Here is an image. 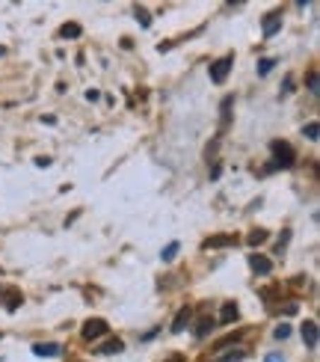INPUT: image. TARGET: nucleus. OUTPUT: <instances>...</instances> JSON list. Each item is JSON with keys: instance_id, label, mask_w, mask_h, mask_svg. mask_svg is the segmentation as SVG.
Here are the masks:
<instances>
[{"instance_id": "5701e85b", "label": "nucleus", "mask_w": 320, "mask_h": 362, "mask_svg": "<svg viewBox=\"0 0 320 362\" xmlns=\"http://www.w3.org/2000/svg\"><path fill=\"white\" fill-rule=\"evenodd\" d=\"M166 362H184V356H170V359H166Z\"/></svg>"}, {"instance_id": "dca6fc26", "label": "nucleus", "mask_w": 320, "mask_h": 362, "mask_svg": "<svg viewBox=\"0 0 320 362\" xmlns=\"http://www.w3.org/2000/svg\"><path fill=\"white\" fill-rule=\"evenodd\" d=\"M302 134H306L309 140H317V122H309L306 128H302Z\"/></svg>"}, {"instance_id": "9b49d317", "label": "nucleus", "mask_w": 320, "mask_h": 362, "mask_svg": "<svg viewBox=\"0 0 320 362\" xmlns=\"http://www.w3.org/2000/svg\"><path fill=\"white\" fill-rule=\"evenodd\" d=\"M59 36L63 39H78L81 36V24H66L63 30H59Z\"/></svg>"}, {"instance_id": "7ed1b4c3", "label": "nucleus", "mask_w": 320, "mask_h": 362, "mask_svg": "<svg viewBox=\"0 0 320 362\" xmlns=\"http://www.w3.org/2000/svg\"><path fill=\"white\" fill-rule=\"evenodd\" d=\"M104 333H107V321H98V318H95V321H86V324H83V339H86V341H93V339H98V336H104Z\"/></svg>"}, {"instance_id": "4be33fe9", "label": "nucleus", "mask_w": 320, "mask_h": 362, "mask_svg": "<svg viewBox=\"0 0 320 362\" xmlns=\"http://www.w3.org/2000/svg\"><path fill=\"white\" fill-rule=\"evenodd\" d=\"M267 362H282V356H279V354H270V356H267Z\"/></svg>"}, {"instance_id": "f8f14e48", "label": "nucleus", "mask_w": 320, "mask_h": 362, "mask_svg": "<svg viewBox=\"0 0 320 362\" xmlns=\"http://www.w3.org/2000/svg\"><path fill=\"white\" fill-rule=\"evenodd\" d=\"M178 250H181V247H178V244H175V240H172V244H170V247H166V250L160 252V259H163V262H172V259H175V255H178Z\"/></svg>"}, {"instance_id": "4468645a", "label": "nucleus", "mask_w": 320, "mask_h": 362, "mask_svg": "<svg viewBox=\"0 0 320 362\" xmlns=\"http://www.w3.org/2000/svg\"><path fill=\"white\" fill-rule=\"evenodd\" d=\"M273 66H276V59H261V63H258V74H270Z\"/></svg>"}, {"instance_id": "39448f33", "label": "nucleus", "mask_w": 320, "mask_h": 362, "mask_svg": "<svg viewBox=\"0 0 320 362\" xmlns=\"http://www.w3.org/2000/svg\"><path fill=\"white\" fill-rule=\"evenodd\" d=\"M302 341H306V348H317V324L314 321L302 324Z\"/></svg>"}, {"instance_id": "1a4fd4ad", "label": "nucleus", "mask_w": 320, "mask_h": 362, "mask_svg": "<svg viewBox=\"0 0 320 362\" xmlns=\"http://www.w3.org/2000/svg\"><path fill=\"white\" fill-rule=\"evenodd\" d=\"M33 354L36 356H59L63 348H59V344H33Z\"/></svg>"}, {"instance_id": "a211bd4d", "label": "nucleus", "mask_w": 320, "mask_h": 362, "mask_svg": "<svg viewBox=\"0 0 320 362\" xmlns=\"http://www.w3.org/2000/svg\"><path fill=\"white\" fill-rule=\"evenodd\" d=\"M288 336H291V327H288V324L276 327V339H279V341H282V339H288Z\"/></svg>"}, {"instance_id": "423d86ee", "label": "nucleus", "mask_w": 320, "mask_h": 362, "mask_svg": "<svg viewBox=\"0 0 320 362\" xmlns=\"http://www.w3.org/2000/svg\"><path fill=\"white\" fill-rule=\"evenodd\" d=\"M237 244V238L232 235H220V238H208L205 240V250H217V247H235Z\"/></svg>"}, {"instance_id": "f257e3e1", "label": "nucleus", "mask_w": 320, "mask_h": 362, "mask_svg": "<svg viewBox=\"0 0 320 362\" xmlns=\"http://www.w3.org/2000/svg\"><path fill=\"white\" fill-rule=\"evenodd\" d=\"M273 155H276V163H273L270 170H276V167H294V148H291V143H285V140H273Z\"/></svg>"}, {"instance_id": "f3484780", "label": "nucleus", "mask_w": 320, "mask_h": 362, "mask_svg": "<svg viewBox=\"0 0 320 362\" xmlns=\"http://www.w3.org/2000/svg\"><path fill=\"white\" fill-rule=\"evenodd\" d=\"M243 356H247L243 351H235V354H228V356H220V362H240Z\"/></svg>"}, {"instance_id": "0eeeda50", "label": "nucleus", "mask_w": 320, "mask_h": 362, "mask_svg": "<svg viewBox=\"0 0 320 362\" xmlns=\"http://www.w3.org/2000/svg\"><path fill=\"white\" fill-rule=\"evenodd\" d=\"M249 267L255 270V274H270L273 270L270 259H264V255H249Z\"/></svg>"}, {"instance_id": "6ab92c4d", "label": "nucleus", "mask_w": 320, "mask_h": 362, "mask_svg": "<svg viewBox=\"0 0 320 362\" xmlns=\"http://www.w3.org/2000/svg\"><path fill=\"white\" fill-rule=\"evenodd\" d=\"M264 238H267V232H252V235H249V244H261Z\"/></svg>"}, {"instance_id": "2eb2a0df", "label": "nucleus", "mask_w": 320, "mask_h": 362, "mask_svg": "<svg viewBox=\"0 0 320 362\" xmlns=\"http://www.w3.org/2000/svg\"><path fill=\"white\" fill-rule=\"evenodd\" d=\"M211 327H213V321H211V318H202V324L196 327V336H199V339L208 336V329H211Z\"/></svg>"}, {"instance_id": "aec40b11", "label": "nucleus", "mask_w": 320, "mask_h": 362, "mask_svg": "<svg viewBox=\"0 0 320 362\" xmlns=\"http://www.w3.org/2000/svg\"><path fill=\"white\" fill-rule=\"evenodd\" d=\"M136 21H140L143 27H148V24H151V18H148V15H146V9H140V12H136Z\"/></svg>"}, {"instance_id": "412c9836", "label": "nucleus", "mask_w": 320, "mask_h": 362, "mask_svg": "<svg viewBox=\"0 0 320 362\" xmlns=\"http://www.w3.org/2000/svg\"><path fill=\"white\" fill-rule=\"evenodd\" d=\"M309 89H312V93L317 95V74H312V78H309Z\"/></svg>"}, {"instance_id": "ddd939ff", "label": "nucleus", "mask_w": 320, "mask_h": 362, "mask_svg": "<svg viewBox=\"0 0 320 362\" xmlns=\"http://www.w3.org/2000/svg\"><path fill=\"white\" fill-rule=\"evenodd\" d=\"M122 348H125V344H122L119 339H113V341H107V344H104V348H101V354H119Z\"/></svg>"}, {"instance_id": "20e7f679", "label": "nucleus", "mask_w": 320, "mask_h": 362, "mask_svg": "<svg viewBox=\"0 0 320 362\" xmlns=\"http://www.w3.org/2000/svg\"><path fill=\"white\" fill-rule=\"evenodd\" d=\"M282 27V12H270L264 18V36H276Z\"/></svg>"}, {"instance_id": "6e6552de", "label": "nucleus", "mask_w": 320, "mask_h": 362, "mask_svg": "<svg viewBox=\"0 0 320 362\" xmlns=\"http://www.w3.org/2000/svg\"><path fill=\"white\" fill-rule=\"evenodd\" d=\"M190 318H193V309H181L175 324H172V333H184V327L190 324Z\"/></svg>"}, {"instance_id": "f03ea898", "label": "nucleus", "mask_w": 320, "mask_h": 362, "mask_svg": "<svg viewBox=\"0 0 320 362\" xmlns=\"http://www.w3.org/2000/svg\"><path fill=\"white\" fill-rule=\"evenodd\" d=\"M232 66H235V57H223V59H217V63L211 66V81H213V83H225V78H228V71H232Z\"/></svg>"}, {"instance_id": "9d476101", "label": "nucleus", "mask_w": 320, "mask_h": 362, "mask_svg": "<svg viewBox=\"0 0 320 362\" xmlns=\"http://www.w3.org/2000/svg\"><path fill=\"white\" fill-rule=\"evenodd\" d=\"M235 318H237V306L235 303H225L223 312H220V324H235Z\"/></svg>"}]
</instances>
